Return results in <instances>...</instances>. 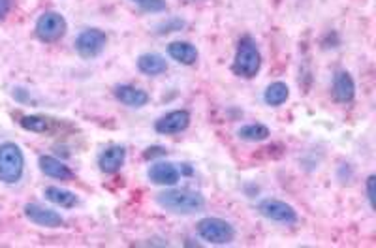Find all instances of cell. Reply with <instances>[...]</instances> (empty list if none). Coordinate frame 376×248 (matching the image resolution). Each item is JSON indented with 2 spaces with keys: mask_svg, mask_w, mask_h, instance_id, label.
Listing matches in <instances>:
<instances>
[{
  "mask_svg": "<svg viewBox=\"0 0 376 248\" xmlns=\"http://www.w3.org/2000/svg\"><path fill=\"white\" fill-rule=\"evenodd\" d=\"M355 96V83L348 72H337L333 77V98L341 103H350Z\"/></svg>",
  "mask_w": 376,
  "mask_h": 248,
  "instance_id": "obj_14",
  "label": "cell"
},
{
  "mask_svg": "<svg viewBox=\"0 0 376 248\" xmlns=\"http://www.w3.org/2000/svg\"><path fill=\"white\" fill-rule=\"evenodd\" d=\"M156 203L172 215H196L205 209V198L188 188H172L156 194Z\"/></svg>",
  "mask_w": 376,
  "mask_h": 248,
  "instance_id": "obj_1",
  "label": "cell"
},
{
  "mask_svg": "<svg viewBox=\"0 0 376 248\" xmlns=\"http://www.w3.org/2000/svg\"><path fill=\"white\" fill-rule=\"evenodd\" d=\"M288 96H290V89H288V85L282 81H275L265 89V92H263V102L267 103V106H271V108H279V106H282V103L288 100Z\"/></svg>",
  "mask_w": 376,
  "mask_h": 248,
  "instance_id": "obj_18",
  "label": "cell"
},
{
  "mask_svg": "<svg viewBox=\"0 0 376 248\" xmlns=\"http://www.w3.org/2000/svg\"><path fill=\"white\" fill-rule=\"evenodd\" d=\"M136 6H140L143 11H149V13H160V11L167 10V2L166 0H132Z\"/></svg>",
  "mask_w": 376,
  "mask_h": 248,
  "instance_id": "obj_21",
  "label": "cell"
},
{
  "mask_svg": "<svg viewBox=\"0 0 376 248\" xmlns=\"http://www.w3.org/2000/svg\"><path fill=\"white\" fill-rule=\"evenodd\" d=\"M43 196H45V200L51 201L53 205L62 207V209H72L79 203V198L70 192V190L59 188V186H48V188L43 190Z\"/></svg>",
  "mask_w": 376,
  "mask_h": 248,
  "instance_id": "obj_17",
  "label": "cell"
},
{
  "mask_svg": "<svg viewBox=\"0 0 376 248\" xmlns=\"http://www.w3.org/2000/svg\"><path fill=\"white\" fill-rule=\"evenodd\" d=\"M166 149L164 147H149L145 152H143V158L145 160H153V158L156 157H166Z\"/></svg>",
  "mask_w": 376,
  "mask_h": 248,
  "instance_id": "obj_23",
  "label": "cell"
},
{
  "mask_svg": "<svg viewBox=\"0 0 376 248\" xmlns=\"http://www.w3.org/2000/svg\"><path fill=\"white\" fill-rule=\"evenodd\" d=\"M150 183L160 184V186H175L181 181V171L175 164L156 162L147 171Z\"/></svg>",
  "mask_w": 376,
  "mask_h": 248,
  "instance_id": "obj_10",
  "label": "cell"
},
{
  "mask_svg": "<svg viewBox=\"0 0 376 248\" xmlns=\"http://www.w3.org/2000/svg\"><path fill=\"white\" fill-rule=\"evenodd\" d=\"M19 124L27 132H34V134H48L53 130V120L43 117V115H25L21 117Z\"/></svg>",
  "mask_w": 376,
  "mask_h": 248,
  "instance_id": "obj_19",
  "label": "cell"
},
{
  "mask_svg": "<svg viewBox=\"0 0 376 248\" xmlns=\"http://www.w3.org/2000/svg\"><path fill=\"white\" fill-rule=\"evenodd\" d=\"M106 43H108V36L100 28H85L75 38V51L81 59H96L98 55L106 49Z\"/></svg>",
  "mask_w": 376,
  "mask_h": 248,
  "instance_id": "obj_6",
  "label": "cell"
},
{
  "mask_svg": "<svg viewBox=\"0 0 376 248\" xmlns=\"http://www.w3.org/2000/svg\"><path fill=\"white\" fill-rule=\"evenodd\" d=\"M237 135L245 141H263L267 140L271 132L265 124H247V126H241V128L237 130Z\"/></svg>",
  "mask_w": 376,
  "mask_h": 248,
  "instance_id": "obj_20",
  "label": "cell"
},
{
  "mask_svg": "<svg viewBox=\"0 0 376 248\" xmlns=\"http://www.w3.org/2000/svg\"><path fill=\"white\" fill-rule=\"evenodd\" d=\"M23 210H25L27 220H31L40 227H60L65 224V218L57 210L48 209V207L40 205V203H27Z\"/></svg>",
  "mask_w": 376,
  "mask_h": 248,
  "instance_id": "obj_9",
  "label": "cell"
},
{
  "mask_svg": "<svg viewBox=\"0 0 376 248\" xmlns=\"http://www.w3.org/2000/svg\"><path fill=\"white\" fill-rule=\"evenodd\" d=\"M25 171V154L21 147L6 141L0 145V183L16 184Z\"/></svg>",
  "mask_w": 376,
  "mask_h": 248,
  "instance_id": "obj_3",
  "label": "cell"
},
{
  "mask_svg": "<svg viewBox=\"0 0 376 248\" xmlns=\"http://www.w3.org/2000/svg\"><path fill=\"white\" fill-rule=\"evenodd\" d=\"M138 70L145 76H160L167 70V62L162 55L145 53L138 59Z\"/></svg>",
  "mask_w": 376,
  "mask_h": 248,
  "instance_id": "obj_16",
  "label": "cell"
},
{
  "mask_svg": "<svg viewBox=\"0 0 376 248\" xmlns=\"http://www.w3.org/2000/svg\"><path fill=\"white\" fill-rule=\"evenodd\" d=\"M115 98L124 106H128V108H143V106L149 103V94L132 85L115 86Z\"/></svg>",
  "mask_w": 376,
  "mask_h": 248,
  "instance_id": "obj_13",
  "label": "cell"
},
{
  "mask_svg": "<svg viewBox=\"0 0 376 248\" xmlns=\"http://www.w3.org/2000/svg\"><path fill=\"white\" fill-rule=\"evenodd\" d=\"M198 235L211 244H230L236 239V230L230 222L207 216L198 222Z\"/></svg>",
  "mask_w": 376,
  "mask_h": 248,
  "instance_id": "obj_4",
  "label": "cell"
},
{
  "mask_svg": "<svg viewBox=\"0 0 376 248\" xmlns=\"http://www.w3.org/2000/svg\"><path fill=\"white\" fill-rule=\"evenodd\" d=\"M167 55L175 62L184 66H192L198 60V49L190 42H172L167 45Z\"/></svg>",
  "mask_w": 376,
  "mask_h": 248,
  "instance_id": "obj_15",
  "label": "cell"
},
{
  "mask_svg": "<svg viewBox=\"0 0 376 248\" xmlns=\"http://www.w3.org/2000/svg\"><path fill=\"white\" fill-rule=\"evenodd\" d=\"M188 124H190V113L187 109H175V111H170V113L156 120L155 130L162 135H175L184 132L188 128Z\"/></svg>",
  "mask_w": 376,
  "mask_h": 248,
  "instance_id": "obj_8",
  "label": "cell"
},
{
  "mask_svg": "<svg viewBox=\"0 0 376 248\" xmlns=\"http://www.w3.org/2000/svg\"><path fill=\"white\" fill-rule=\"evenodd\" d=\"M66 30H68V23L59 11H43L42 16L38 17L36 27H34L38 40L43 43L59 42L60 38H65Z\"/></svg>",
  "mask_w": 376,
  "mask_h": 248,
  "instance_id": "obj_5",
  "label": "cell"
},
{
  "mask_svg": "<svg viewBox=\"0 0 376 248\" xmlns=\"http://www.w3.org/2000/svg\"><path fill=\"white\" fill-rule=\"evenodd\" d=\"M124 160H126V149L121 145H111L98 157V166L104 173L113 175L124 166Z\"/></svg>",
  "mask_w": 376,
  "mask_h": 248,
  "instance_id": "obj_11",
  "label": "cell"
},
{
  "mask_svg": "<svg viewBox=\"0 0 376 248\" xmlns=\"http://www.w3.org/2000/svg\"><path fill=\"white\" fill-rule=\"evenodd\" d=\"M258 210L263 218L279 222V224H286V226H292V224L297 222V210L290 203H286V201L263 200L260 201Z\"/></svg>",
  "mask_w": 376,
  "mask_h": 248,
  "instance_id": "obj_7",
  "label": "cell"
},
{
  "mask_svg": "<svg viewBox=\"0 0 376 248\" xmlns=\"http://www.w3.org/2000/svg\"><path fill=\"white\" fill-rule=\"evenodd\" d=\"M38 166H40V171L43 175H48L51 179H57V181H72L75 177L74 171H72L70 167L66 166L65 162H60L59 158L55 157H40L38 160Z\"/></svg>",
  "mask_w": 376,
  "mask_h": 248,
  "instance_id": "obj_12",
  "label": "cell"
},
{
  "mask_svg": "<svg viewBox=\"0 0 376 248\" xmlns=\"http://www.w3.org/2000/svg\"><path fill=\"white\" fill-rule=\"evenodd\" d=\"M375 183H376L375 175H369V177H367V200H369V205H371V209H376Z\"/></svg>",
  "mask_w": 376,
  "mask_h": 248,
  "instance_id": "obj_22",
  "label": "cell"
},
{
  "mask_svg": "<svg viewBox=\"0 0 376 248\" xmlns=\"http://www.w3.org/2000/svg\"><path fill=\"white\" fill-rule=\"evenodd\" d=\"M11 6H13V0H0V21H4L8 13L11 11Z\"/></svg>",
  "mask_w": 376,
  "mask_h": 248,
  "instance_id": "obj_24",
  "label": "cell"
},
{
  "mask_svg": "<svg viewBox=\"0 0 376 248\" xmlns=\"http://www.w3.org/2000/svg\"><path fill=\"white\" fill-rule=\"evenodd\" d=\"M260 68H262V55H260L258 45L250 36H243L237 43L236 59H233L231 70L236 76L253 79V77H256Z\"/></svg>",
  "mask_w": 376,
  "mask_h": 248,
  "instance_id": "obj_2",
  "label": "cell"
}]
</instances>
